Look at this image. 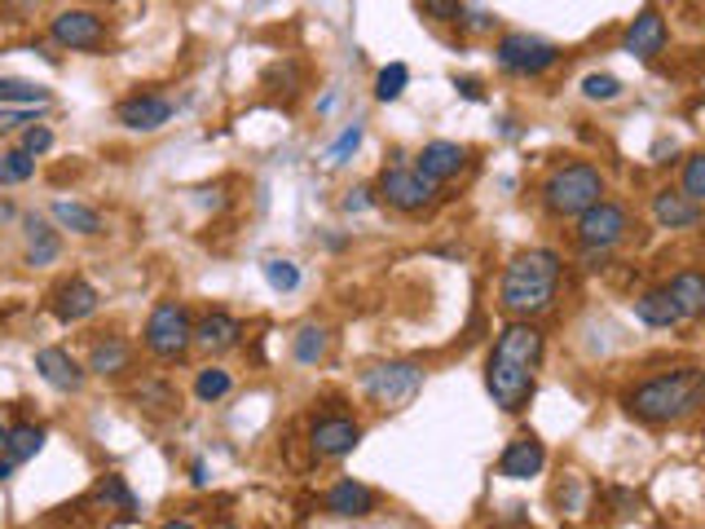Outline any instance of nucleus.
I'll return each mask as SVG.
<instances>
[{"instance_id": "nucleus-35", "label": "nucleus", "mask_w": 705, "mask_h": 529, "mask_svg": "<svg viewBox=\"0 0 705 529\" xmlns=\"http://www.w3.org/2000/svg\"><path fill=\"white\" fill-rule=\"evenodd\" d=\"M582 93H587L591 102H613V97H622V80H617V76H600V71H596V76H587V80H582Z\"/></svg>"}, {"instance_id": "nucleus-37", "label": "nucleus", "mask_w": 705, "mask_h": 529, "mask_svg": "<svg viewBox=\"0 0 705 529\" xmlns=\"http://www.w3.org/2000/svg\"><path fill=\"white\" fill-rule=\"evenodd\" d=\"M23 150H27L32 159H41L45 150H54V133H49L45 124H27V128H23Z\"/></svg>"}, {"instance_id": "nucleus-28", "label": "nucleus", "mask_w": 705, "mask_h": 529, "mask_svg": "<svg viewBox=\"0 0 705 529\" xmlns=\"http://www.w3.org/2000/svg\"><path fill=\"white\" fill-rule=\"evenodd\" d=\"M326 348H331V331H326V326H300V335H296V344H291V353H296L300 367L322 363Z\"/></svg>"}, {"instance_id": "nucleus-32", "label": "nucleus", "mask_w": 705, "mask_h": 529, "mask_svg": "<svg viewBox=\"0 0 705 529\" xmlns=\"http://www.w3.org/2000/svg\"><path fill=\"white\" fill-rule=\"evenodd\" d=\"M406 84H411V67H406V62H393V67H384V71H380V80H375V97H380V102H397V97L406 93Z\"/></svg>"}, {"instance_id": "nucleus-36", "label": "nucleus", "mask_w": 705, "mask_h": 529, "mask_svg": "<svg viewBox=\"0 0 705 529\" xmlns=\"http://www.w3.org/2000/svg\"><path fill=\"white\" fill-rule=\"evenodd\" d=\"M358 146H362V124H352V128H344L339 141L326 150V163H348V154L358 150Z\"/></svg>"}, {"instance_id": "nucleus-30", "label": "nucleus", "mask_w": 705, "mask_h": 529, "mask_svg": "<svg viewBox=\"0 0 705 529\" xmlns=\"http://www.w3.org/2000/svg\"><path fill=\"white\" fill-rule=\"evenodd\" d=\"M93 503H102V507H119V511H137V498H132V490L124 485V476H102L97 481V490H93Z\"/></svg>"}, {"instance_id": "nucleus-27", "label": "nucleus", "mask_w": 705, "mask_h": 529, "mask_svg": "<svg viewBox=\"0 0 705 529\" xmlns=\"http://www.w3.org/2000/svg\"><path fill=\"white\" fill-rule=\"evenodd\" d=\"M5 450H10L14 463L36 459V455L45 450V428H41V424H14V428L5 433Z\"/></svg>"}, {"instance_id": "nucleus-44", "label": "nucleus", "mask_w": 705, "mask_h": 529, "mask_svg": "<svg viewBox=\"0 0 705 529\" xmlns=\"http://www.w3.org/2000/svg\"><path fill=\"white\" fill-rule=\"evenodd\" d=\"M5 433H10V428H5V424H0V446H5Z\"/></svg>"}, {"instance_id": "nucleus-20", "label": "nucleus", "mask_w": 705, "mask_h": 529, "mask_svg": "<svg viewBox=\"0 0 705 529\" xmlns=\"http://www.w3.org/2000/svg\"><path fill=\"white\" fill-rule=\"evenodd\" d=\"M326 511H335V516H371L375 511V490L344 476V481H335L326 490Z\"/></svg>"}, {"instance_id": "nucleus-33", "label": "nucleus", "mask_w": 705, "mask_h": 529, "mask_svg": "<svg viewBox=\"0 0 705 529\" xmlns=\"http://www.w3.org/2000/svg\"><path fill=\"white\" fill-rule=\"evenodd\" d=\"M683 195L692 204H705V150L683 163Z\"/></svg>"}, {"instance_id": "nucleus-40", "label": "nucleus", "mask_w": 705, "mask_h": 529, "mask_svg": "<svg viewBox=\"0 0 705 529\" xmlns=\"http://www.w3.org/2000/svg\"><path fill=\"white\" fill-rule=\"evenodd\" d=\"M367 195H371V191H352V195L344 199V208H348V212H367V208H371V199H367Z\"/></svg>"}, {"instance_id": "nucleus-38", "label": "nucleus", "mask_w": 705, "mask_h": 529, "mask_svg": "<svg viewBox=\"0 0 705 529\" xmlns=\"http://www.w3.org/2000/svg\"><path fill=\"white\" fill-rule=\"evenodd\" d=\"M424 14L432 23H459L463 19V0H424Z\"/></svg>"}, {"instance_id": "nucleus-8", "label": "nucleus", "mask_w": 705, "mask_h": 529, "mask_svg": "<svg viewBox=\"0 0 705 529\" xmlns=\"http://www.w3.org/2000/svg\"><path fill=\"white\" fill-rule=\"evenodd\" d=\"M380 199L397 212H424L437 199V186L419 168H384L380 172Z\"/></svg>"}, {"instance_id": "nucleus-45", "label": "nucleus", "mask_w": 705, "mask_h": 529, "mask_svg": "<svg viewBox=\"0 0 705 529\" xmlns=\"http://www.w3.org/2000/svg\"><path fill=\"white\" fill-rule=\"evenodd\" d=\"M221 529H234V525H221Z\"/></svg>"}, {"instance_id": "nucleus-43", "label": "nucleus", "mask_w": 705, "mask_h": 529, "mask_svg": "<svg viewBox=\"0 0 705 529\" xmlns=\"http://www.w3.org/2000/svg\"><path fill=\"white\" fill-rule=\"evenodd\" d=\"M159 529H195L190 520H167V525H159Z\"/></svg>"}, {"instance_id": "nucleus-17", "label": "nucleus", "mask_w": 705, "mask_h": 529, "mask_svg": "<svg viewBox=\"0 0 705 529\" xmlns=\"http://www.w3.org/2000/svg\"><path fill=\"white\" fill-rule=\"evenodd\" d=\"M239 340H243V322L226 309H212L195 322V344L204 353H230V348H239Z\"/></svg>"}, {"instance_id": "nucleus-31", "label": "nucleus", "mask_w": 705, "mask_h": 529, "mask_svg": "<svg viewBox=\"0 0 705 529\" xmlns=\"http://www.w3.org/2000/svg\"><path fill=\"white\" fill-rule=\"evenodd\" d=\"M230 389H234V376L221 371V367H208V371H199V380H195V398H199V402H221Z\"/></svg>"}, {"instance_id": "nucleus-7", "label": "nucleus", "mask_w": 705, "mask_h": 529, "mask_svg": "<svg viewBox=\"0 0 705 529\" xmlns=\"http://www.w3.org/2000/svg\"><path fill=\"white\" fill-rule=\"evenodd\" d=\"M494 58H498V67H502V71H511V76H543L547 67H556V62H560V49H556L552 41H543V36L511 32V36H502V41H498Z\"/></svg>"}, {"instance_id": "nucleus-13", "label": "nucleus", "mask_w": 705, "mask_h": 529, "mask_svg": "<svg viewBox=\"0 0 705 529\" xmlns=\"http://www.w3.org/2000/svg\"><path fill=\"white\" fill-rule=\"evenodd\" d=\"M666 36H670V32H666L661 10H657V5H644V10L635 14V23L626 27V41H622V45H626L631 58H644V62H648V58H657V54L666 49Z\"/></svg>"}, {"instance_id": "nucleus-10", "label": "nucleus", "mask_w": 705, "mask_h": 529, "mask_svg": "<svg viewBox=\"0 0 705 529\" xmlns=\"http://www.w3.org/2000/svg\"><path fill=\"white\" fill-rule=\"evenodd\" d=\"M626 230H631L626 208H622V204H609V199H600L596 208H587V212L578 217V243H582V248H604V252H613V248L622 243Z\"/></svg>"}, {"instance_id": "nucleus-41", "label": "nucleus", "mask_w": 705, "mask_h": 529, "mask_svg": "<svg viewBox=\"0 0 705 529\" xmlns=\"http://www.w3.org/2000/svg\"><path fill=\"white\" fill-rule=\"evenodd\" d=\"M459 89H463V97H472V102H481V84H476V80H459Z\"/></svg>"}, {"instance_id": "nucleus-21", "label": "nucleus", "mask_w": 705, "mask_h": 529, "mask_svg": "<svg viewBox=\"0 0 705 529\" xmlns=\"http://www.w3.org/2000/svg\"><path fill=\"white\" fill-rule=\"evenodd\" d=\"M670 300H674V309H679V318H701L705 313V274H696V269H679L674 278H670Z\"/></svg>"}, {"instance_id": "nucleus-6", "label": "nucleus", "mask_w": 705, "mask_h": 529, "mask_svg": "<svg viewBox=\"0 0 705 529\" xmlns=\"http://www.w3.org/2000/svg\"><path fill=\"white\" fill-rule=\"evenodd\" d=\"M362 389H367V398H371L375 406L397 411V406H411V402L419 398V389H424V371H419L415 363H384V367L367 371Z\"/></svg>"}, {"instance_id": "nucleus-25", "label": "nucleus", "mask_w": 705, "mask_h": 529, "mask_svg": "<svg viewBox=\"0 0 705 529\" xmlns=\"http://www.w3.org/2000/svg\"><path fill=\"white\" fill-rule=\"evenodd\" d=\"M635 318H639L644 326H674V322H683L666 287H661V291H644V296L635 300Z\"/></svg>"}, {"instance_id": "nucleus-18", "label": "nucleus", "mask_w": 705, "mask_h": 529, "mask_svg": "<svg viewBox=\"0 0 705 529\" xmlns=\"http://www.w3.org/2000/svg\"><path fill=\"white\" fill-rule=\"evenodd\" d=\"M463 163H467V150H463L459 141H428V146L419 150V159H415V168L428 176L432 186H441V182H450V176H459Z\"/></svg>"}, {"instance_id": "nucleus-12", "label": "nucleus", "mask_w": 705, "mask_h": 529, "mask_svg": "<svg viewBox=\"0 0 705 529\" xmlns=\"http://www.w3.org/2000/svg\"><path fill=\"white\" fill-rule=\"evenodd\" d=\"M36 371H41V380H45L49 389H58V393H80L84 380H89V371L71 358L67 348H36Z\"/></svg>"}, {"instance_id": "nucleus-23", "label": "nucleus", "mask_w": 705, "mask_h": 529, "mask_svg": "<svg viewBox=\"0 0 705 529\" xmlns=\"http://www.w3.org/2000/svg\"><path fill=\"white\" fill-rule=\"evenodd\" d=\"M128 363H132V348H128V340H119V335L97 340L93 353H89V371H93V376H119V371H128Z\"/></svg>"}, {"instance_id": "nucleus-14", "label": "nucleus", "mask_w": 705, "mask_h": 529, "mask_svg": "<svg viewBox=\"0 0 705 529\" xmlns=\"http://www.w3.org/2000/svg\"><path fill=\"white\" fill-rule=\"evenodd\" d=\"M115 119L132 133H154L172 119V102L167 97H154V93H137V97H124L115 106Z\"/></svg>"}, {"instance_id": "nucleus-2", "label": "nucleus", "mask_w": 705, "mask_h": 529, "mask_svg": "<svg viewBox=\"0 0 705 529\" xmlns=\"http://www.w3.org/2000/svg\"><path fill=\"white\" fill-rule=\"evenodd\" d=\"M556 291H560V256L547 248H534V252L511 256V265L502 269L498 304L511 318H539L552 309Z\"/></svg>"}, {"instance_id": "nucleus-29", "label": "nucleus", "mask_w": 705, "mask_h": 529, "mask_svg": "<svg viewBox=\"0 0 705 529\" xmlns=\"http://www.w3.org/2000/svg\"><path fill=\"white\" fill-rule=\"evenodd\" d=\"M36 176V159L27 150H5L0 154V186H23Z\"/></svg>"}, {"instance_id": "nucleus-34", "label": "nucleus", "mask_w": 705, "mask_h": 529, "mask_svg": "<svg viewBox=\"0 0 705 529\" xmlns=\"http://www.w3.org/2000/svg\"><path fill=\"white\" fill-rule=\"evenodd\" d=\"M265 283L274 287V291H296L300 287V269L291 265V261H265Z\"/></svg>"}, {"instance_id": "nucleus-26", "label": "nucleus", "mask_w": 705, "mask_h": 529, "mask_svg": "<svg viewBox=\"0 0 705 529\" xmlns=\"http://www.w3.org/2000/svg\"><path fill=\"white\" fill-rule=\"evenodd\" d=\"M49 102H54V93L45 84L0 76V106H49Z\"/></svg>"}, {"instance_id": "nucleus-19", "label": "nucleus", "mask_w": 705, "mask_h": 529, "mask_svg": "<svg viewBox=\"0 0 705 529\" xmlns=\"http://www.w3.org/2000/svg\"><path fill=\"white\" fill-rule=\"evenodd\" d=\"M652 221L661 230H692V226H701V204H692L683 191H657L652 195Z\"/></svg>"}, {"instance_id": "nucleus-3", "label": "nucleus", "mask_w": 705, "mask_h": 529, "mask_svg": "<svg viewBox=\"0 0 705 529\" xmlns=\"http://www.w3.org/2000/svg\"><path fill=\"white\" fill-rule=\"evenodd\" d=\"M701 402H705V371L701 367H683V371H666V376L644 380L626 398V411L635 419H644V424H679Z\"/></svg>"}, {"instance_id": "nucleus-5", "label": "nucleus", "mask_w": 705, "mask_h": 529, "mask_svg": "<svg viewBox=\"0 0 705 529\" xmlns=\"http://www.w3.org/2000/svg\"><path fill=\"white\" fill-rule=\"evenodd\" d=\"M146 348L154 353L159 363H176L182 353L195 344V322H190V309L176 304V300H159L146 318V331H141Z\"/></svg>"}, {"instance_id": "nucleus-15", "label": "nucleus", "mask_w": 705, "mask_h": 529, "mask_svg": "<svg viewBox=\"0 0 705 529\" xmlns=\"http://www.w3.org/2000/svg\"><path fill=\"white\" fill-rule=\"evenodd\" d=\"M97 304H102V296H97V287L84 283V278H71V283H62V287L54 291V318H58L62 326H76V322L93 318Z\"/></svg>"}, {"instance_id": "nucleus-42", "label": "nucleus", "mask_w": 705, "mask_h": 529, "mask_svg": "<svg viewBox=\"0 0 705 529\" xmlns=\"http://www.w3.org/2000/svg\"><path fill=\"white\" fill-rule=\"evenodd\" d=\"M5 476H14V459H0V481Z\"/></svg>"}, {"instance_id": "nucleus-39", "label": "nucleus", "mask_w": 705, "mask_h": 529, "mask_svg": "<svg viewBox=\"0 0 705 529\" xmlns=\"http://www.w3.org/2000/svg\"><path fill=\"white\" fill-rule=\"evenodd\" d=\"M27 124H36V111L32 106H0V133H14V128H27Z\"/></svg>"}, {"instance_id": "nucleus-24", "label": "nucleus", "mask_w": 705, "mask_h": 529, "mask_svg": "<svg viewBox=\"0 0 705 529\" xmlns=\"http://www.w3.org/2000/svg\"><path fill=\"white\" fill-rule=\"evenodd\" d=\"M49 212H54V221H58L62 230H71V234H84V239L102 234V217H97L93 208L76 204V199H58V204H54Z\"/></svg>"}, {"instance_id": "nucleus-9", "label": "nucleus", "mask_w": 705, "mask_h": 529, "mask_svg": "<svg viewBox=\"0 0 705 529\" xmlns=\"http://www.w3.org/2000/svg\"><path fill=\"white\" fill-rule=\"evenodd\" d=\"M49 41L71 54H97L106 49V23L93 10H62L49 23Z\"/></svg>"}, {"instance_id": "nucleus-4", "label": "nucleus", "mask_w": 705, "mask_h": 529, "mask_svg": "<svg viewBox=\"0 0 705 529\" xmlns=\"http://www.w3.org/2000/svg\"><path fill=\"white\" fill-rule=\"evenodd\" d=\"M600 195H604V176L591 163H565L543 186V204L552 217H582L587 208L600 204Z\"/></svg>"}, {"instance_id": "nucleus-1", "label": "nucleus", "mask_w": 705, "mask_h": 529, "mask_svg": "<svg viewBox=\"0 0 705 529\" xmlns=\"http://www.w3.org/2000/svg\"><path fill=\"white\" fill-rule=\"evenodd\" d=\"M543 363V331L529 322H511L498 331L489 367H485V389L494 398L498 411L516 415L524 411V402L534 398V371Z\"/></svg>"}, {"instance_id": "nucleus-11", "label": "nucleus", "mask_w": 705, "mask_h": 529, "mask_svg": "<svg viewBox=\"0 0 705 529\" xmlns=\"http://www.w3.org/2000/svg\"><path fill=\"white\" fill-rule=\"evenodd\" d=\"M358 441H362V428L352 419H344V415L313 419V428H309V446H313L317 459H344Z\"/></svg>"}, {"instance_id": "nucleus-22", "label": "nucleus", "mask_w": 705, "mask_h": 529, "mask_svg": "<svg viewBox=\"0 0 705 529\" xmlns=\"http://www.w3.org/2000/svg\"><path fill=\"white\" fill-rule=\"evenodd\" d=\"M23 226H27V265H54L58 252H62L58 230L45 217H27Z\"/></svg>"}, {"instance_id": "nucleus-16", "label": "nucleus", "mask_w": 705, "mask_h": 529, "mask_svg": "<svg viewBox=\"0 0 705 529\" xmlns=\"http://www.w3.org/2000/svg\"><path fill=\"white\" fill-rule=\"evenodd\" d=\"M543 463H547V446H543L539 437H516V441L502 450V459H498V476H507V481H529V476L543 472Z\"/></svg>"}]
</instances>
